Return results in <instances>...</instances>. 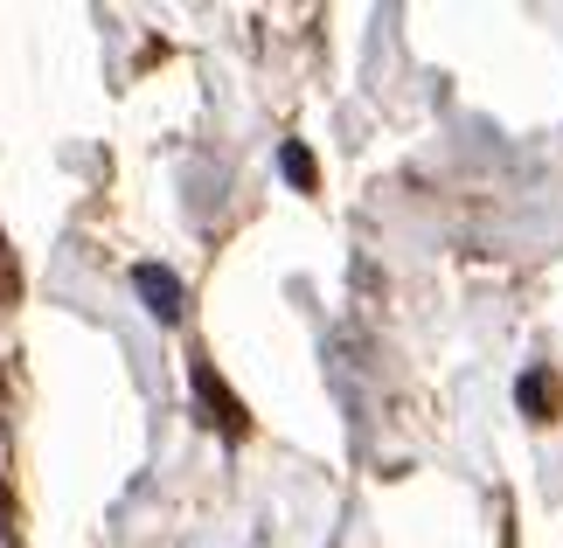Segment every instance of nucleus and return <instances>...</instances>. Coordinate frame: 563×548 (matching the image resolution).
<instances>
[{
    "label": "nucleus",
    "instance_id": "1",
    "mask_svg": "<svg viewBox=\"0 0 563 548\" xmlns=\"http://www.w3.org/2000/svg\"><path fill=\"white\" fill-rule=\"evenodd\" d=\"M133 284L146 292V305H154V320H181V284H175V271H161V265H140V271H133Z\"/></svg>",
    "mask_w": 563,
    "mask_h": 548
},
{
    "label": "nucleus",
    "instance_id": "2",
    "mask_svg": "<svg viewBox=\"0 0 563 548\" xmlns=\"http://www.w3.org/2000/svg\"><path fill=\"white\" fill-rule=\"evenodd\" d=\"M195 389H202V403L216 410V424H223V430H244V410H236V403L223 396V382H216L209 368H195Z\"/></svg>",
    "mask_w": 563,
    "mask_h": 548
},
{
    "label": "nucleus",
    "instance_id": "3",
    "mask_svg": "<svg viewBox=\"0 0 563 548\" xmlns=\"http://www.w3.org/2000/svg\"><path fill=\"white\" fill-rule=\"evenodd\" d=\"M278 167H286L299 188H313V160H307V146H286V153H278Z\"/></svg>",
    "mask_w": 563,
    "mask_h": 548
},
{
    "label": "nucleus",
    "instance_id": "4",
    "mask_svg": "<svg viewBox=\"0 0 563 548\" xmlns=\"http://www.w3.org/2000/svg\"><path fill=\"white\" fill-rule=\"evenodd\" d=\"M522 410H529V416L550 410V382H543V376H522Z\"/></svg>",
    "mask_w": 563,
    "mask_h": 548
}]
</instances>
